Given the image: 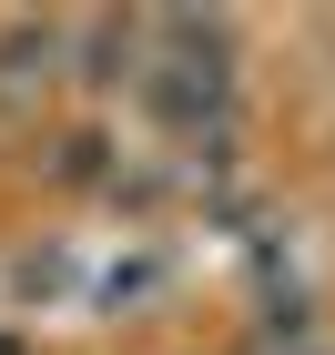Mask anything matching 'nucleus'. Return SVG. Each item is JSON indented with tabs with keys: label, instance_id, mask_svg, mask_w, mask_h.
<instances>
[{
	"label": "nucleus",
	"instance_id": "f257e3e1",
	"mask_svg": "<svg viewBox=\"0 0 335 355\" xmlns=\"http://www.w3.org/2000/svg\"><path fill=\"white\" fill-rule=\"evenodd\" d=\"M142 102H153V122H163L183 153H203V163H234L223 142H234V102H244V82H234V31L223 21H194V10H173V21H142Z\"/></svg>",
	"mask_w": 335,
	"mask_h": 355
},
{
	"label": "nucleus",
	"instance_id": "f03ea898",
	"mask_svg": "<svg viewBox=\"0 0 335 355\" xmlns=\"http://www.w3.org/2000/svg\"><path fill=\"white\" fill-rule=\"evenodd\" d=\"M71 51H82V82H92V92L142 82V21H82V31H71Z\"/></svg>",
	"mask_w": 335,
	"mask_h": 355
}]
</instances>
